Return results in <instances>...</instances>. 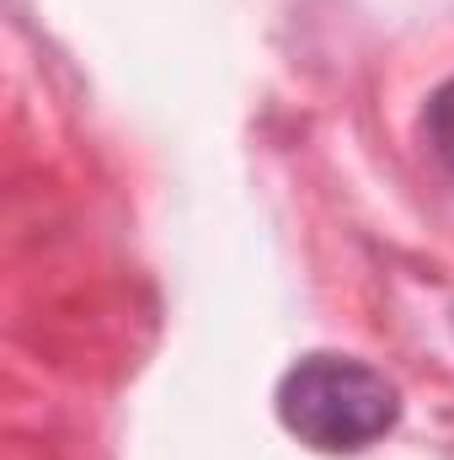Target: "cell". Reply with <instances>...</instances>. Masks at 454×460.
Instances as JSON below:
<instances>
[{"mask_svg":"<svg viewBox=\"0 0 454 460\" xmlns=\"http://www.w3.org/2000/svg\"><path fill=\"white\" fill-rule=\"evenodd\" d=\"M423 134H428V150L444 161V172L454 177V81H444L433 97H428V113H423Z\"/></svg>","mask_w":454,"mask_h":460,"instance_id":"obj_2","label":"cell"},{"mask_svg":"<svg viewBox=\"0 0 454 460\" xmlns=\"http://www.w3.org/2000/svg\"><path fill=\"white\" fill-rule=\"evenodd\" d=\"M273 402H278V423L321 456H358L380 445L401 418L396 385L380 369L342 353H310L289 364Z\"/></svg>","mask_w":454,"mask_h":460,"instance_id":"obj_1","label":"cell"}]
</instances>
